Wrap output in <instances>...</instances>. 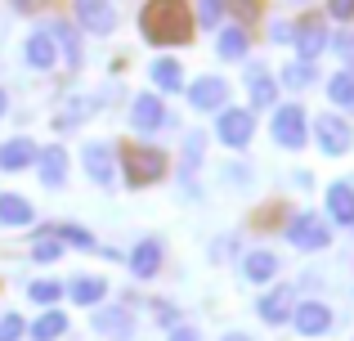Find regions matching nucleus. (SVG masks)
Instances as JSON below:
<instances>
[{
	"label": "nucleus",
	"mask_w": 354,
	"mask_h": 341,
	"mask_svg": "<svg viewBox=\"0 0 354 341\" xmlns=\"http://www.w3.org/2000/svg\"><path fill=\"white\" fill-rule=\"evenodd\" d=\"M139 27H144V36L153 45H184L193 36L189 9H184L180 0H153V5L144 9V18H139Z\"/></svg>",
	"instance_id": "1"
},
{
	"label": "nucleus",
	"mask_w": 354,
	"mask_h": 341,
	"mask_svg": "<svg viewBox=\"0 0 354 341\" xmlns=\"http://www.w3.org/2000/svg\"><path fill=\"white\" fill-rule=\"evenodd\" d=\"M162 171H166V158L157 149H130L126 153V180L130 184H153V180H162Z\"/></svg>",
	"instance_id": "2"
},
{
	"label": "nucleus",
	"mask_w": 354,
	"mask_h": 341,
	"mask_svg": "<svg viewBox=\"0 0 354 341\" xmlns=\"http://www.w3.org/2000/svg\"><path fill=\"white\" fill-rule=\"evenodd\" d=\"M287 238H292L296 247H305V252H319V247H328V243H332L328 225H323V220L314 216V211L296 216V220H292V229H287Z\"/></svg>",
	"instance_id": "3"
},
{
	"label": "nucleus",
	"mask_w": 354,
	"mask_h": 341,
	"mask_svg": "<svg viewBox=\"0 0 354 341\" xmlns=\"http://www.w3.org/2000/svg\"><path fill=\"white\" fill-rule=\"evenodd\" d=\"M274 140L283 144V149H301L305 144V113L296 104H287V108L274 113Z\"/></svg>",
	"instance_id": "4"
},
{
	"label": "nucleus",
	"mask_w": 354,
	"mask_h": 341,
	"mask_svg": "<svg viewBox=\"0 0 354 341\" xmlns=\"http://www.w3.org/2000/svg\"><path fill=\"white\" fill-rule=\"evenodd\" d=\"M251 131H256V122H251V113H242V108L225 113V117H220V126H216V135L229 144V149H242V144L251 140Z\"/></svg>",
	"instance_id": "5"
},
{
	"label": "nucleus",
	"mask_w": 354,
	"mask_h": 341,
	"mask_svg": "<svg viewBox=\"0 0 354 341\" xmlns=\"http://www.w3.org/2000/svg\"><path fill=\"white\" fill-rule=\"evenodd\" d=\"M314 131H319L323 153H346L350 149V126L341 117H314Z\"/></svg>",
	"instance_id": "6"
},
{
	"label": "nucleus",
	"mask_w": 354,
	"mask_h": 341,
	"mask_svg": "<svg viewBox=\"0 0 354 341\" xmlns=\"http://www.w3.org/2000/svg\"><path fill=\"white\" fill-rule=\"evenodd\" d=\"M292 324L301 328L305 337H323V333L332 328V310H328V306H319V301H310V306H301V310L292 315Z\"/></svg>",
	"instance_id": "7"
},
{
	"label": "nucleus",
	"mask_w": 354,
	"mask_h": 341,
	"mask_svg": "<svg viewBox=\"0 0 354 341\" xmlns=\"http://www.w3.org/2000/svg\"><path fill=\"white\" fill-rule=\"evenodd\" d=\"M225 99H229V86L220 77H202V81L189 86V104L193 108H220Z\"/></svg>",
	"instance_id": "8"
},
{
	"label": "nucleus",
	"mask_w": 354,
	"mask_h": 341,
	"mask_svg": "<svg viewBox=\"0 0 354 341\" xmlns=\"http://www.w3.org/2000/svg\"><path fill=\"white\" fill-rule=\"evenodd\" d=\"M77 14H81V23L90 27V32H113V23H117V14H113V5L108 0H77Z\"/></svg>",
	"instance_id": "9"
},
{
	"label": "nucleus",
	"mask_w": 354,
	"mask_h": 341,
	"mask_svg": "<svg viewBox=\"0 0 354 341\" xmlns=\"http://www.w3.org/2000/svg\"><path fill=\"white\" fill-rule=\"evenodd\" d=\"M323 45H328V27L323 23H296V50H301V63L319 59Z\"/></svg>",
	"instance_id": "10"
},
{
	"label": "nucleus",
	"mask_w": 354,
	"mask_h": 341,
	"mask_svg": "<svg viewBox=\"0 0 354 341\" xmlns=\"http://www.w3.org/2000/svg\"><path fill=\"white\" fill-rule=\"evenodd\" d=\"M130 122H135V131H157V126L166 122V108L157 95H139L135 99V113H130Z\"/></svg>",
	"instance_id": "11"
},
{
	"label": "nucleus",
	"mask_w": 354,
	"mask_h": 341,
	"mask_svg": "<svg viewBox=\"0 0 354 341\" xmlns=\"http://www.w3.org/2000/svg\"><path fill=\"white\" fill-rule=\"evenodd\" d=\"M157 265H162V243H157V238H148V243H139L135 252H130V270H135V279H153Z\"/></svg>",
	"instance_id": "12"
},
{
	"label": "nucleus",
	"mask_w": 354,
	"mask_h": 341,
	"mask_svg": "<svg viewBox=\"0 0 354 341\" xmlns=\"http://www.w3.org/2000/svg\"><path fill=\"white\" fill-rule=\"evenodd\" d=\"M95 328H99L104 337H130L135 319H130V310H121V306H108V310H99V315H95Z\"/></svg>",
	"instance_id": "13"
},
{
	"label": "nucleus",
	"mask_w": 354,
	"mask_h": 341,
	"mask_svg": "<svg viewBox=\"0 0 354 341\" xmlns=\"http://www.w3.org/2000/svg\"><path fill=\"white\" fill-rule=\"evenodd\" d=\"M36 162H41V180L50 184V189H54V184H63V175H68V153H63L59 144H54V149H41V153H36Z\"/></svg>",
	"instance_id": "14"
},
{
	"label": "nucleus",
	"mask_w": 354,
	"mask_h": 341,
	"mask_svg": "<svg viewBox=\"0 0 354 341\" xmlns=\"http://www.w3.org/2000/svg\"><path fill=\"white\" fill-rule=\"evenodd\" d=\"M27 162H36V144L32 140H9V144H0V167H5V171H23Z\"/></svg>",
	"instance_id": "15"
},
{
	"label": "nucleus",
	"mask_w": 354,
	"mask_h": 341,
	"mask_svg": "<svg viewBox=\"0 0 354 341\" xmlns=\"http://www.w3.org/2000/svg\"><path fill=\"white\" fill-rule=\"evenodd\" d=\"M86 171L95 175L99 184L113 180V149L108 144H86Z\"/></svg>",
	"instance_id": "16"
},
{
	"label": "nucleus",
	"mask_w": 354,
	"mask_h": 341,
	"mask_svg": "<svg viewBox=\"0 0 354 341\" xmlns=\"http://www.w3.org/2000/svg\"><path fill=\"white\" fill-rule=\"evenodd\" d=\"M260 319H269V324H283V319H292V288L269 292V297L260 301Z\"/></svg>",
	"instance_id": "17"
},
{
	"label": "nucleus",
	"mask_w": 354,
	"mask_h": 341,
	"mask_svg": "<svg viewBox=\"0 0 354 341\" xmlns=\"http://www.w3.org/2000/svg\"><path fill=\"white\" fill-rule=\"evenodd\" d=\"M328 207H332V220L354 225V189H350V184H332V189H328Z\"/></svg>",
	"instance_id": "18"
},
{
	"label": "nucleus",
	"mask_w": 354,
	"mask_h": 341,
	"mask_svg": "<svg viewBox=\"0 0 354 341\" xmlns=\"http://www.w3.org/2000/svg\"><path fill=\"white\" fill-rule=\"evenodd\" d=\"M27 63H32V68H54V41H50V32H32V36H27Z\"/></svg>",
	"instance_id": "19"
},
{
	"label": "nucleus",
	"mask_w": 354,
	"mask_h": 341,
	"mask_svg": "<svg viewBox=\"0 0 354 341\" xmlns=\"http://www.w3.org/2000/svg\"><path fill=\"white\" fill-rule=\"evenodd\" d=\"M242 274H247L251 283H269V279L278 274V261H274L269 252H251L247 261H242Z\"/></svg>",
	"instance_id": "20"
},
{
	"label": "nucleus",
	"mask_w": 354,
	"mask_h": 341,
	"mask_svg": "<svg viewBox=\"0 0 354 341\" xmlns=\"http://www.w3.org/2000/svg\"><path fill=\"white\" fill-rule=\"evenodd\" d=\"M0 220H5V225H32V207H27L18 193H5V198H0Z\"/></svg>",
	"instance_id": "21"
},
{
	"label": "nucleus",
	"mask_w": 354,
	"mask_h": 341,
	"mask_svg": "<svg viewBox=\"0 0 354 341\" xmlns=\"http://www.w3.org/2000/svg\"><path fill=\"white\" fill-rule=\"evenodd\" d=\"M63 328H68V315L50 310V315H41V319L32 324V337H36V341H54V337H63Z\"/></svg>",
	"instance_id": "22"
},
{
	"label": "nucleus",
	"mask_w": 354,
	"mask_h": 341,
	"mask_svg": "<svg viewBox=\"0 0 354 341\" xmlns=\"http://www.w3.org/2000/svg\"><path fill=\"white\" fill-rule=\"evenodd\" d=\"M328 95H332L337 108H350V113H354V77H350V72H337V77L328 81Z\"/></svg>",
	"instance_id": "23"
},
{
	"label": "nucleus",
	"mask_w": 354,
	"mask_h": 341,
	"mask_svg": "<svg viewBox=\"0 0 354 341\" xmlns=\"http://www.w3.org/2000/svg\"><path fill=\"white\" fill-rule=\"evenodd\" d=\"M104 292H108L104 279H77L72 283V301L77 306H95V301H104Z\"/></svg>",
	"instance_id": "24"
},
{
	"label": "nucleus",
	"mask_w": 354,
	"mask_h": 341,
	"mask_svg": "<svg viewBox=\"0 0 354 341\" xmlns=\"http://www.w3.org/2000/svg\"><path fill=\"white\" fill-rule=\"evenodd\" d=\"M274 95H278V86L260 68H251V104H256V108H269V104H274Z\"/></svg>",
	"instance_id": "25"
},
{
	"label": "nucleus",
	"mask_w": 354,
	"mask_h": 341,
	"mask_svg": "<svg viewBox=\"0 0 354 341\" xmlns=\"http://www.w3.org/2000/svg\"><path fill=\"white\" fill-rule=\"evenodd\" d=\"M153 81H157L162 90H180V86H184V77H180V63H171V59L153 63Z\"/></svg>",
	"instance_id": "26"
},
{
	"label": "nucleus",
	"mask_w": 354,
	"mask_h": 341,
	"mask_svg": "<svg viewBox=\"0 0 354 341\" xmlns=\"http://www.w3.org/2000/svg\"><path fill=\"white\" fill-rule=\"evenodd\" d=\"M283 81H287L292 90L310 86V81H314V63H287V68H283Z\"/></svg>",
	"instance_id": "27"
},
{
	"label": "nucleus",
	"mask_w": 354,
	"mask_h": 341,
	"mask_svg": "<svg viewBox=\"0 0 354 341\" xmlns=\"http://www.w3.org/2000/svg\"><path fill=\"white\" fill-rule=\"evenodd\" d=\"M220 54H225V59H242V54H247V36H242L238 27H229V32L220 36Z\"/></svg>",
	"instance_id": "28"
},
{
	"label": "nucleus",
	"mask_w": 354,
	"mask_h": 341,
	"mask_svg": "<svg viewBox=\"0 0 354 341\" xmlns=\"http://www.w3.org/2000/svg\"><path fill=\"white\" fill-rule=\"evenodd\" d=\"M50 41H59L63 45V50H68V63H81V45H77V36H72V27H54V32H50Z\"/></svg>",
	"instance_id": "29"
},
{
	"label": "nucleus",
	"mask_w": 354,
	"mask_h": 341,
	"mask_svg": "<svg viewBox=\"0 0 354 341\" xmlns=\"http://www.w3.org/2000/svg\"><path fill=\"white\" fill-rule=\"evenodd\" d=\"M32 256L41 265H50V261H59V256H63V243H59V238H41V243L32 247Z\"/></svg>",
	"instance_id": "30"
},
{
	"label": "nucleus",
	"mask_w": 354,
	"mask_h": 341,
	"mask_svg": "<svg viewBox=\"0 0 354 341\" xmlns=\"http://www.w3.org/2000/svg\"><path fill=\"white\" fill-rule=\"evenodd\" d=\"M27 297H32V301H41V306H45V301L63 297V283H50V279H45V283H32V288H27Z\"/></svg>",
	"instance_id": "31"
},
{
	"label": "nucleus",
	"mask_w": 354,
	"mask_h": 341,
	"mask_svg": "<svg viewBox=\"0 0 354 341\" xmlns=\"http://www.w3.org/2000/svg\"><path fill=\"white\" fill-rule=\"evenodd\" d=\"M63 234V243H72V247H81V252H90V247H95V238L86 234V229H77V225H63L59 229Z\"/></svg>",
	"instance_id": "32"
},
{
	"label": "nucleus",
	"mask_w": 354,
	"mask_h": 341,
	"mask_svg": "<svg viewBox=\"0 0 354 341\" xmlns=\"http://www.w3.org/2000/svg\"><path fill=\"white\" fill-rule=\"evenodd\" d=\"M220 14H225V0H202V5H198V18H202L207 27H216Z\"/></svg>",
	"instance_id": "33"
},
{
	"label": "nucleus",
	"mask_w": 354,
	"mask_h": 341,
	"mask_svg": "<svg viewBox=\"0 0 354 341\" xmlns=\"http://www.w3.org/2000/svg\"><path fill=\"white\" fill-rule=\"evenodd\" d=\"M18 337H23V319L5 315V319H0V341H18Z\"/></svg>",
	"instance_id": "34"
},
{
	"label": "nucleus",
	"mask_w": 354,
	"mask_h": 341,
	"mask_svg": "<svg viewBox=\"0 0 354 341\" xmlns=\"http://www.w3.org/2000/svg\"><path fill=\"white\" fill-rule=\"evenodd\" d=\"M269 41H278V45L296 41V23H274V27H269Z\"/></svg>",
	"instance_id": "35"
},
{
	"label": "nucleus",
	"mask_w": 354,
	"mask_h": 341,
	"mask_svg": "<svg viewBox=\"0 0 354 341\" xmlns=\"http://www.w3.org/2000/svg\"><path fill=\"white\" fill-rule=\"evenodd\" d=\"M332 5V18H354V0H328Z\"/></svg>",
	"instance_id": "36"
},
{
	"label": "nucleus",
	"mask_w": 354,
	"mask_h": 341,
	"mask_svg": "<svg viewBox=\"0 0 354 341\" xmlns=\"http://www.w3.org/2000/svg\"><path fill=\"white\" fill-rule=\"evenodd\" d=\"M171 341H198V333H193V328H175Z\"/></svg>",
	"instance_id": "37"
},
{
	"label": "nucleus",
	"mask_w": 354,
	"mask_h": 341,
	"mask_svg": "<svg viewBox=\"0 0 354 341\" xmlns=\"http://www.w3.org/2000/svg\"><path fill=\"white\" fill-rule=\"evenodd\" d=\"M14 5H18V9H41L45 0H14Z\"/></svg>",
	"instance_id": "38"
},
{
	"label": "nucleus",
	"mask_w": 354,
	"mask_h": 341,
	"mask_svg": "<svg viewBox=\"0 0 354 341\" xmlns=\"http://www.w3.org/2000/svg\"><path fill=\"white\" fill-rule=\"evenodd\" d=\"M225 341H251V337H242V333H229V337H225Z\"/></svg>",
	"instance_id": "39"
},
{
	"label": "nucleus",
	"mask_w": 354,
	"mask_h": 341,
	"mask_svg": "<svg viewBox=\"0 0 354 341\" xmlns=\"http://www.w3.org/2000/svg\"><path fill=\"white\" fill-rule=\"evenodd\" d=\"M0 117H5V90H0Z\"/></svg>",
	"instance_id": "40"
}]
</instances>
